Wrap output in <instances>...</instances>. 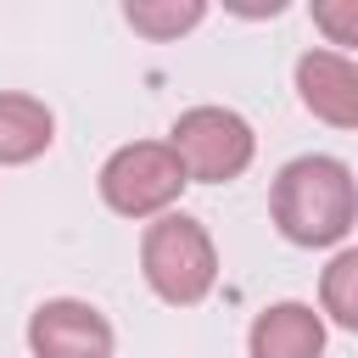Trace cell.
<instances>
[{
	"label": "cell",
	"mask_w": 358,
	"mask_h": 358,
	"mask_svg": "<svg viewBox=\"0 0 358 358\" xmlns=\"http://www.w3.org/2000/svg\"><path fill=\"white\" fill-rule=\"evenodd\" d=\"M268 218L291 246H308V252L347 246V235L358 224V179H352V168L341 157H324V151L291 157L274 173Z\"/></svg>",
	"instance_id": "obj_1"
},
{
	"label": "cell",
	"mask_w": 358,
	"mask_h": 358,
	"mask_svg": "<svg viewBox=\"0 0 358 358\" xmlns=\"http://www.w3.org/2000/svg\"><path fill=\"white\" fill-rule=\"evenodd\" d=\"M140 274L157 302L168 308H196L218 285V246L201 218L190 213H162L140 235Z\"/></svg>",
	"instance_id": "obj_2"
},
{
	"label": "cell",
	"mask_w": 358,
	"mask_h": 358,
	"mask_svg": "<svg viewBox=\"0 0 358 358\" xmlns=\"http://www.w3.org/2000/svg\"><path fill=\"white\" fill-rule=\"evenodd\" d=\"M168 151L179 157V168H185L190 185H229V179H241V173L252 168L257 134H252V123H246L235 106L201 101V106H185V112L173 117Z\"/></svg>",
	"instance_id": "obj_3"
},
{
	"label": "cell",
	"mask_w": 358,
	"mask_h": 358,
	"mask_svg": "<svg viewBox=\"0 0 358 358\" xmlns=\"http://www.w3.org/2000/svg\"><path fill=\"white\" fill-rule=\"evenodd\" d=\"M185 185L190 179H185L179 157L168 151V140H129L95 173V190L117 218H162V213H173Z\"/></svg>",
	"instance_id": "obj_4"
},
{
	"label": "cell",
	"mask_w": 358,
	"mask_h": 358,
	"mask_svg": "<svg viewBox=\"0 0 358 358\" xmlns=\"http://www.w3.org/2000/svg\"><path fill=\"white\" fill-rule=\"evenodd\" d=\"M112 347H117L112 319L84 296H50L28 313L34 358H112Z\"/></svg>",
	"instance_id": "obj_5"
},
{
	"label": "cell",
	"mask_w": 358,
	"mask_h": 358,
	"mask_svg": "<svg viewBox=\"0 0 358 358\" xmlns=\"http://www.w3.org/2000/svg\"><path fill=\"white\" fill-rule=\"evenodd\" d=\"M296 101L330 123V129H358V62L341 50H302L296 56Z\"/></svg>",
	"instance_id": "obj_6"
},
{
	"label": "cell",
	"mask_w": 358,
	"mask_h": 358,
	"mask_svg": "<svg viewBox=\"0 0 358 358\" xmlns=\"http://www.w3.org/2000/svg\"><path fill=\"white\" fill-rule=\"evenodd\" d=\"M246 358H324V319L308 302H268L246 324Z\"/></svg>",
	"instance_id": "obj_7"
},
{
	"label": "cell",
	"mask_w": 358,
	"mask_h": 358,
	"mask_svg": "<svg viewBox=\"0 0 358 358\" xmlns=\"http://www.w3.org/2000/svg\"><path fill=\"white\" fill-rule=\"evenodd\" d=\"M56 140V112L28 90H0V168L45 157Z\"/></svg>",
	"instance_id": "obj_8"
},
{
	"label": "cell",
	"mask_w": 358,
	"mask_h": 358,
	"mask_svg": "<svg viewBox=\"0 0 358 358\" xmlns=\"http://www.w3.org/2000/svg\"><path fill=\"white\" fill-rule=\"evenodd\" d=\"M319 319L336 330H358V246H336L319 274Z\"/></svg>",
	"instance_id": "obj_9"
},
{
	"label": "cell",
	"mask_w": 358,
	"mask_h": 358,
	"mask_svg": "<svg viewBox=\"0 0 358 358\" xmlns=\"http://www.w3.org/2000/svg\"><path fill=\"white\" fill-rule=\"evenodd\" d=\"M201 17H207V0H123V22L157 45L190 34Z\"/></svg>",
	"instance_id": "obj_10"
},
{
	"label": "cell",
	"mask_w": 358,
	"mask_h": 358,
	"mask_svg": "<svg viewBox=\"0 0 358 358\" xmlns=\"http://www.w3.org/2000/svg\"><path fill=\"white\" fill-rule=\"evenodd\" d=\"M313 22L324 28V50H341V56H352V45H358V0H319L313 6Z\"/></svg>",
	"instance_id": "obj_11"
}]
</instances>
